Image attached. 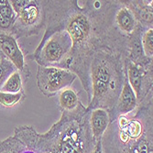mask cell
I'll return each instance as SVG.
<instances>
[{"instance_id": "cell-1", "label": "cell", "mask_w": 153, "mask_h": 153, "mask_svg": "<svg viewBox=\"0 0 153 153\" xmlns=\"http://www.w3.org/2000/svg\"><path fill=\"white\" fill-rule=\"evenodd\" d=\"M129 36L121 34L97 47L90 60L91 96L88 111L103 108L108 113L114 108L122 90L128 56Z\"/></svg>"}, {"instance_id": "cell-2", "label": "cell", "mask_w": 153, "mask_h": 153, "mask_svg": "<svg viewBox=\"0 0 153 153\" xmlns=\"http://www.w3.org/2000/svg\"><path fill=\"white\" fill-rule=\"evenodd\" d=\"M90 111L82 103L71 112H62L51 128L37 136L35 153H92L95 141L90 123Z\"/></svg>"}, {"instance_id": "cell-3", "label": "cell", "mask_w": 153, "mask_h": 153, "mask_svg": "<svg viewBox=\"0 0 153 153\" xmlns=\"http://www.w3.org/2000/svg\"><path fill=\"white\" fill-rule=\"evenodd\" d=\"M73 48V40L64 30L46 27L40 43L27 58L35 61L39 66H55L66 69Z\"/></svg>"}, {"instance_id": "cell-4", "label": "cell", "mask_w": 153, "mask_h": 153, "mask_svg": "<svg viewBox=\"0 0 153 153\" xmlns=\"http://www.w3.org/2000/svg\"><path fill=\"white\" fill-rule=\"evenodd\" d=\"M46 21L45 1L27 0V4L16 14V19L10 31L17 39L39 33Z\"/></svg>"}, {"instance_id": "cell-5", "label": "cell", "mask_w": 153, "mask_h": 153, "mask_svg": "<svg viewBox=\"0 0 153 153\" xmlns=\"http://www.w3.org/2000/svg\"><path fill=\"white\" fill-rule=\"evenodd\" d=\"M77 75L70 70L55 66H39L37 85L40 93L47 97L58 94L65 88L70 87Z\"/></svg>"}, {"instance_id": "cell-6", "label": "cell", "mask_w": 153, "mask_h": 153, "mask_svg": "<svg viewBox=\"0 0 153 153\" xmlns=\"http://www.w3.org/2000/svg\"><path fill=\"white\" fill-rule=\"evenodd\" d=\"M0 51L20 72L24 81L29 79L30 72L26 63V58L19 48L17 39L12 34L0 32Z\"/></svg>"}, {"instance_id": "cell-7", "label": "cell", "mask_w": 153, "mask_h": 153, "mask_svg": "<svg viewBox=\"0 0 153 153\" xmlns=\"http://www.w3.org/2000/svg\"><path fill=\"white\" fill-rule=\"evenodd\" d=\"M137 106H138V101L137 99V96L134 91L129 85L128 78H127V73H126V76H125V80H124V85L120 92V94L118 96V99L114 108L111 110V111L115 110L116 113L113 115L110 121H113L114 117H117L118 116H127L128 114L135 111Z\"/></svg>"}, {"instance_id": "cell-8", "label": "cell", "mask_w": 153, "mask_h": 153, "mask_svg": "<svg viewBox=\"0 0 153 153\" xmlns=\"http://www.w3.org/2000/svg\"><path fill=\"white\" fill-rule=\"evenodd\" d=\"M122 7H120L115 15V23L117 29L126 36H130L137 30L140 23L137 22L134 13L132 10L124 3H121Z\"/></svg>"}, {"instance_id": "cell-9", "label": "cell", "mask_w": 153, "mask_h": 153, "mask_svg": "<svg viewBox=\"0 0 153 153\" xmlns=\"http://www.w3.org/2000/svg\"><path fill=\"white\" fill-rule=\"evenodd\" d=\"M89 123L94 141L96 142L97 140H102V137L106 131L110 123L108 111L103 108L92 110L90 112Z\"/></svg>"}, {"instance_id": "cell-10", "label": "cell", "mask_w": 153, "mask_h": 153, "mask_svg": "<svg viewBox=\"0 0 153 153\" xmlns=\"http://www.w3.org/2000/svg\"><path fill=\"white\" fill-rule=\"evenodd\" d=\"M58 94L59 105L62 112H71V111H74L82 103L79 99L78 94L71 87L63 89Z\"/></svg>"}, {"instance_id": "cell-11", "label": "cell", "mask_w": 153, "mask_h": 153, "mask_svg": "<svg viewBox=\"0 0 153 153\" xmlns=\"http://www.w3.org/2000/svg\"><path fill=\"white\" fill-rule=\"evenodd\" d=\"M23 82L24 79L22 74L19 71H15L5 82L3 86L0 88V91L11 93V94H17L23 91Z\"/></svg>"}, {"instance_id": "cell-12", "label": "cell", "mask_w": 153, "mask_h": 153, "mask_svg": "<svg viewBox=\"0 0 153 153\" xmlns=\"http://www.w3.org/2000/svg\"><path fill=\"white\" fill-rule=\"evenodd\" d=\"M25 151L27 148L15 136L0 141V153H23Z\"/></svg>"}, {"instance_id": "cell-13", "label": "cell", "mask_w": 153, "mask_h": 153, "mask_svg": "<svg viewBox=\"0 0 153 153\" xmlns=\"http://www.w3.org/2000/svg\"><path fill=\"white\" fill-rule=\"evenodd\" d=\"M25 97L26 94L24 90L17 94H11L0 91V105L7 108L14 107L16 105L23 101Z\"/></svg>"}, {"instance_id": "cell-14", "label": "cell", "mask_w": 153, "mask_h": 153, "mask_svg": "<svg viewBox=\"0 0 153 153\" xmlns=\"http://www.w3.org/2000/svg\"><path fill=\"white\" fill-rule=\"evenodd\" d=\"M141 46L145 56L149 59H152L153 56V29L149 27L143 31L141 35Z\"/></svg>"}, {"instance_id": "cell-15", "label": "cell", "mask_w": 153, "mask_h": 153, "mask_svg": "<svg viewBox=\"0 0 153 153\" xmlns=\"http://www.w3.org/2000/svg\"><path fill=\"white\" fill-rule=\"evenodd\" d=\"M15 71H17L16 67L6 57H3L0 60V88L3 86L7 79Z\"/></svg>"}, {"instance_id": "cell-16", "label": "cell", "mask_w": 153, "mask_h": 153, "mask_svg": "<svg viewBox=\"0 0 153 153\" xmlns=\"http://www.w3.org/2000/svg\"><path fill=\"white\" fill-rule=\"evenodd\" d=\"M92 153H103V144H102V140H97L95 142V145L93 149Z\"/></svg>"}, {"instance_id": "cell-17", "label": "cell", "mask_w": 153, "mask_h": 153, "mask_svg": "<svg viewBox=\"0 0 153 153\" xmlns=\"http://www.w3.org/2000/svg\"><path fill=\"white\" fill-rule=\"evenodd\" d=\"M3 57H5V56H4V55H3V53H2L1 51H0V60H1V59H2Z\"/></svg>"}, {"instance_id": "cell-18", "label": "cell", "mask_w": 153, "mask_h": 153, "mask_svg": "<svg viewBox=\"0 0 153 153\" xmlns=\"http://www.w3.org/2000/svg\"><path fill=\"white\" fill-rule=\"evenodd\" d=\"M23 153H35V152H33V151H30V150H27V151H25V152H23Z\"/></svg>"}]
</instances>
